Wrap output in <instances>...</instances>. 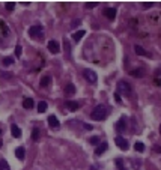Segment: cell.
<instances>
[{"label":"cell","instance_id":"34","mask_svg":"<svg viewBox=\"0 0 161 170\" xmlns=\"http://www.w3.org/2000/svg\"><path fill=\"white\" fill-rule=\"evenodd\" d=\"M114 100H116V102H121V101H122V100H121V95H119L118 92L114 93Z\"/></svg>","mask_w":161,"mask_h":170},{"label":"cell","instance_id":"15","mask_svg":"<svg viewBox=\"0 0 161 170\" xmlns=\"http://www.w3.org/2000/svg\"><path fill=\"white\" fill-rule=\"evenodd\" d=\"M33 105H35V102H33L32 98H24V100H23V107H24V109L30 110V109H33Z\"/></svg>","mask_w":161,"mask_h":170},{"label":"cell","instance_id":"27","mask_svg":"<svg viewBox=\"0 0 161 170\" xmlns=\"http://www.w3.org/2000/svg\"><path fill=\"white\" fill-rule=\"evenodd\" d=\"M5 8L8 11H14L15 9V3L14 2H8V3H5Z\"/></svg>","mask_w":161,"mask_h":170},{"label":"cell","instance_id":"24","mask_svg":"<svg viewBox=\"0 0 161 170\" xmlns=\"http://www.w3.org/2000/svg\"><path fill=\"white\" fill-rule=\"evenodd\" d=\"M134 149H136L137 152H143V150H145V145H143L141 141H137L136 145H134Z\"/></svg>","mask_w":161,"mask_h":170},{"label":"cell","instance_id":"37","mask_svg":"<svg viewBox=\"0 0 161 170\" xmlns=\"http://www.w3.org/2000/svg\"><path fill=\"white\" fill-rule=\"evenodd\" d=\"M2 145H3V141H2V140H0V148H2Z\"/></svg>","mask_w":161,"mask_h":170},{"label":"cell","instance_id":"7","mask_svg":"<svg viewBox=\"0 0 161 170\" xmlns=\"http://www.w3.org/2000/svg\"><path fill=\"white\" fill-rule=\"evenodd\" d=\"M107 149H109V145H107V141H101L100 145H98V146L95 148V155H96V157L102 155Z\"/></svg>","mask_w":161,"mask_h":170},{"label":"cell","instance_id":"16","mask_svg":"<svg viewBox=\"0 0 161 170\" xmlns=\"http://www.w3.org/2000/svg\"><path fill=\"white\" fill-rule=\"evenodd\" d=\"M84 35H86V30H83V29H82V30H77V32L72 33V39H74V41H80V39L84 36Z\"/></svg>","mask_w":161,"mask_h":170},{"label":"cell","instance_id":"10","mask_svg":"<svg viewBox=\"0 0 161 170\" xmlns=\"http://www.w3.org/2000/svg\"><path fill=\"white\" fill-rule=\"evenodd\" d=\"M65 107H66L68 110H71V111H75V110L80 109V104L77 101H66L65 102Z\"/></svg>","mask_w":161,"mask_h":170},{"label":"cell","instance_id":"18","mask_svg":"<svg viewBox=\"0 0 161 170\" xmlns=\"http://www.w3.org/2000/svg\"><path fill=\"white\" fill-rule=\"evenodd\" d=\"M11 131H12V136H14L15 139L21 137V130L17 127V125H11Z\"/></svg>","mask_w":161,"mask_h":170},{"label":"cell","instance_id":"20","mask_svg":"<svg viewBox=\"0 0 161 170\" xmlns=\"http://www.w3.org/2000/svg\"><path fill=\"white\" fill-rule=\"evenodd\" d=\"M2 65H5V66H11V65H14V57H11V56L3 57V59H2Z\"/></svg>","mask_w":161,"mask_h":170},{"label":"cell","instance_id":"6","mask_svg":"<svg viewBox=\"0 0 161 170\" xmlns=\"http://www.w3.org/2000/svg\"><path fill=\"white\" fill-rule=\"evenodd\" d=\"M48 50H50V53H53V54H57V53L60 51V45H59V42H57L56 39L48 41Z\"/></svg>","mask_w":161,"mask_h":170},{"label":"cell","instance_id":"3","mask_svg":"<svg viewBox=\"0 0 161 170\" xmlns=\"http://www.w3.org/2000/svg\"><path fill=\"white\" fill-rule=\"evenodd\" d=\"M83 77L86 78V82L87 83H91V84H95L96 83V80H98V75H96V72L95 71H92V69H83Z\"/></svg>","mask_w":161,"mask_h":170},{"label":"cell","instance_id":"26","mask_svg":"<svg viewBox=\"0 0 161 170\" xmlns=\"http://www.w3.org/2000/svg\"><path fill=\"white\" fill-rule=\"evenodd\" d=\"M155 80H157L158 84H161V68H158V69L155 71Z\"/></svg>","mask_w":161,"mask_h":170},{"label":"cell","instance_id":"2","mask_svg":"<svg viewBox=\"0 0 161 170\" xmlns=\"http://www.w3.org/2000/svg\"><path fill=\"white\" fill-rule=\"evenodd\" d=\"M118 93L123 95V96H131V93H132L131 84L128 82H125V80H119L118 82Z\"/></svg>","mask_w":161,"mask_h":170},{"label":"cell","instance_id":"32","mask_svg":"<svg viewBox=\"0 0 161 170\" xmlns=\"http://www.w3.org/2000/svg\"><path fill=\"white\" fill-rule=\"evenodd\" d=\"M154 152H157V154H161V146H160V145H155V146H154Z\"/></svg>","mask_w":161,"mask_h":170},{"label":"cell","instance_id":"29","mask_svg":"<svg viewBox=\"0 0 161 170\" xmlns=\"http://www.w3.org/2000/svg\"><path fill=\"white\" fill-rule=\"evenodd\" d=\"M100 141H101L100 137H98V136H93V137L91 139V145H100Z\"/></svg>","mask_w":161,"mask_h":170},{"label":"cell","instance_id":"36","mask_svg":"<svg viewBox=\"0 0 161 170\" xmlns=\"http://www.w3.org/2000/svg\"><path fill=\"white\" fill-rule=\"evenodd\" d=\"M91 170H98V167H95V166H92V167H91Z\"/></svg>","mask_w":161,"mask_h":170},{"label":"cell","instance_id":"1","mask_svg":"<svg viewBox=\"0 0 161 170\" xmlns=\"http://www.w3.org/2000/svg\"><path fill=\"white\" fill-rule=\"evenodd\" d=\"M107 114H109V109H107L105 105H102V104H100V105H96L95 109L92 110V113H91V118L93 119V121H104L105 118H107Z\"/></svg>","mask_w":161,"mask_h":170},{"label":"cell","instance_id":"28","mask_svg":"<svg viewBox=\"0 0 161 170\" xmlns=\"http://www.w3.org/2000/svg\"><path fill=\"white\" fill-rule=\"evenodd\" d=\"M84 6L87 8V9H93V8L98 6V3L96 2H87V3H84Z\"/></svg>","mask_w":161,"mask_h":170},{"label":"cell","instance_id":"13","mask_svg":"<svg viewBox=\"0 0 161 170\" xmlns=\"http://www.w3.org/2000/svg\"><path fill=\"white\" fill-rule=\"evenodd\" d=\"M50 83H51V75H42L41 77V82H39V84L42 86V87H47V86H50Z\"/></svg>","mask_w":161,"mask_h":170},{"label":"cell","instance_id":"30","mask_svg":"<svg viewBox=\"0 0 161 170\" xmlns=\"http://www.w3.org/2000/svg\"><path fill=\"white\" fill-rule=\"evenodd\" d=\"M15 57H21V45L15 47Z\"/></svg>","mask_w":161,"mask_h":170},{"label":"cell","instance_id":"8","mask_svg":"<svg viewBox=\"0 0 161 170\" xmlns=\"http://www.w3.org/2000/svg\"><path fill=\"white\" fill-rule=\"evenodd\" d=\"M104 15L110 21H113L116 18V8H105V9H104Z\"/></svg>","mask_w":161,"mask_h":170},{"label":"cell","instance_id":"19","mask_svg":"<svg viewBox=\"0 0 161 170\" xmlns=\"http://www.w3.org/2000/svg\"><path fill=\"white\" fill-rule=\"evenodd\" d=\"M134 51H136V54H139V56H148L146 50L143 48V47H140V45H136V47H134Z\"/></svg>","mask_w":161,"mask_h":170},{"label":"cell","instance_id":"14","mask_svg":"<svg viewBox=\"0 0 161 170\" xmlns=\"http://www.w3.org/2000/svg\"><path fill=\"white\" fill-rule=\"evenodd\" d=\"M130 75L140 78V77H143V75H145V69H143V68H139V69H132V71H130Z\"/></svg>","mask_w":161,"mask_h":170},{"label":"cell","instance_id":"39","mask_svg":"<svg viewBox=\"0 0 161 170\" xmlns=\"http://www.w3.org/2000/svg\"><path fill=\"white\" fill-rule=\"evenodd\" d=\"M0 134H2V130H0Z\"/></svg>","mask_w":161,"mask_h":170},{"label":"cell","instance_id":"35","mask_svg":"<svg viewBox=\"0 0 161 170\" xmlns=\"http://www.w3.org/2000/svg\"><path fill=\"white\" fill-rule=\"evenodd\" d=\"M83 127H84L86 130H92V128H93L92 125H89V123H83Z\"/></svg>","mask_w":161,"mask_h":170},{"label":"cell","instance_id":"31","mask_svg":"<svg viewBox=\"0 0 161 170\" xmlns=\"http://www.w3.org/2000/svg\"><path fill=\"white\" fill-rule=\"evenodd\" d=\"M155 3H152V2H148V3H143V9H149V8H152Z\"/></svg>","mask_w":161,"mask_h":170},{"label":"cell","instance_id":"33","mask_svg":"<svg viewBox=\"0 0 161 170\" xmlns=\"http://www.w3.org/2000/svg\"><path fill=\"white\" fill-rule=\"evenodd\" d=\"M78 24H80V20H74L72 23H71V29H74L75 26H78Z\"/></svg>","mask_w":161,"mask_h":170},{"label":"cell","instance_id":"9","mask_svg":"<svg viewBox=\"0 0 161 170\" xmlns=\"http://www.w3.org/2000/svg\"><path fill=\"white\" fill-rule=\"evenodd\" d=\"M125 130H127V119H125V118H121L118 122H116V131L123 132Z\"/></svg>","mask_w":161,"mask_h":170},{"label":"cell","instance_id":"4","mask_svg":"<svg viewBox=\"0 0 161 170\" xmlns=\"http://www.w3.org/2000/svg\"><path fill=\"white\" fill-rule=\"evenodd\" d=\"M42 32H44L42 26L41 24H35V26H32V27L29 29V36L30 38H42Z\"/></svg>","mask_w":161,"mask_h":170},{"label":"cell","instance_id":"38","mask_svg":"<svg viewBox=\"0 0 161 170\" xmlns=\"http://www.w3.org/2000/svg\"><path fill=\"white\" fill-rule=\"evenodd\" d=\"M160 134H161V125H160Z\"/></svg>","mask_w":161,"mask_h":170},{"label":"cell","instance_id":"25","mask_svg":"<svg viewBox=\"0 0 161 170\" xmlns=\"http://www.w3.org/2000/svg\"><path fill=\"white\" fill-rule=\"evenodd\" d=\"M38 139H39V130H38V128H35V130L32 131V140L36 141Z\"/></svg>","mask_w":161,"mask_h":170},{"label":"cell","instance_id":"22","mask_svg":"<svg viewBox=\"0 0 161 170\" xmlns=\"http://www.w3.org/2000/svg\"><path fill=\"white\" fill-rule=\"evenodd\" d=\"M45 110H47V102L45 101H39V104H38V111L39 113H45Z\"/></svg>","mask_w":161,"mask_h":170},{"label":"cell","instance_id":"21","mask_svg":"<svg viewBox=\"0 0 161 170\" xmlns=\"http://www.w3.org/2000/svg\"><path fill=\"white\" fill-rule=\"evenodd\" d=\"M116 167H118V170H128L127 167H125V163L122 158H118L116 160Z\"/></svg>","mask_w":161,"mask_h":170},{"label":"cell","instance_id":"11","mask_svg":"<svg viewBox=\"0 0 161 170\" xmlns=\"http://www.w3.org/2000/svg\"><path fill=\"white\" fill-rule=\"evenodd\" d=\"M48 123H50L51 128H59V125H60V123H59V119L56 118L54 114H50V116H48Z\"/></svg>","mask_w":161,"mask_h":170},{"label":"cell","instance_id":"17","mask_svg":"<svg viewBox=\"0 0 161 170\" xmlns=\"http://www.w3.org/2000/svg\"><path fill=\"white\" fill-rule=\"evenodd\" d=\"M65 93L68 95V96H72L74 93H75V86L74 84H66V87H65Z\"/></svg>","mask_w":161,"mask_h":170},{"label":"cell","instance_id":"23","mask_svg":"<svg viewBox=\"0 0 161 170\" xmlns=\"http://www.w3.org/2000/svg\"><path fill=\"white\" fill-rule=\"evenodd\" d=\"M0 170H11V167H9V164H8V161L6 160H0Z\"/></svg>","mask_w":161,"mask_h":170},{"label":"cell","instance_id":"12","mask_svg":"<svg viewBox=\"0 0 161 170\" xmlns=\"http://www.w3.org/2000/svg\"><path fill=\"white\" fill-rule=\"evenodd\" d=\"M15 157L18 158V160H21V161L26 158V150H24L23 146H18V148L15 149Z\"/></svg>","mask_w":161,"mask_h":170},{"label":"cell","instance_id":"5","mask_svg":"<svg viewBox=\"0 0 161 170\" xmlns=\"http://www.w3.org/2000/svg\"><path fill=\"white\" fill-rule=\"evenodd\" d=\"M114 143H116V146H119V149H122V150H127L130 148L128 140L123 139V137H121V136H118V137L114 139Z\"/></svg>","mask_w":161,"mask_h":170}]
</instances>
